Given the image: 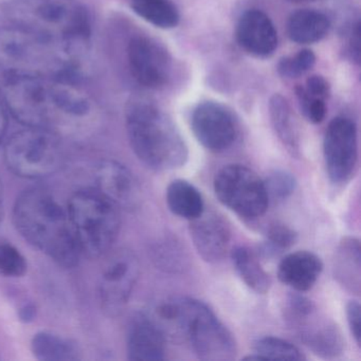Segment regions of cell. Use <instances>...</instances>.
Instances as JSON below:
<instances>
[{
    "label": "cell",
    "instance_id": "obj_10",
    "mask_svg": "<svg viewBox=\"0 0 361 361\" xmlns=\"http://www.w3.org/2000/svg\"><path fill=\"white\" fill-rule=\"evenodd\" d=\"M213 188L219 202L244 219L261 217L269 206L264 180L243 164L221 168L215 174Z\"/></svg>",
    "mask_w": 361,
    "mask_h": 361
},
{
    "label": "cell",
    "instance_id": "obj_12",
    "mask_svg": "<svg viewBox=\"0 0 361 361\" xmlns=\"http://www.w3.org/2000/svg\"><path fill=\"white\" fill-rule=\"evenodd\" d=\"M140 274L138 257L132 251H117L107 262L100 276L99 300L109 316L121 312L128 304Z\"/></svg>",
    "mask_w": 361,
    "mask_h": 361
},
{
    "label": "cell",
    "instance_id": "obj_31",
    "mask_svg": "<svg viewBox=\"0 0 361 361\" xmlns=\"http://www.w3.org/2000/svg\"><path fill=\"white\" fill-rule=\"evenodd\" d=\"M28 264L16 247L8 243H0V274L10 278L25 276Z\"/></svg>",
    "mask_w": 361,
    "mask_h": 361
},
{
    "label": "cell",
    "instance_id": "obj_9",
    "mask_svg": "<svg viewBox=\"0 0 361 361\" xmlns=\"http://www.w3.org/2000/svg\"><path fill=\"white\" fill-rule=\"evenodd\" d=\"M284 318L304 345L317 356L337 358L343 353L344 340L339 327L329 319L320 318L314 302L299 293L287 298Z\"/></svg>",
    "mask_w": 361,
    "mask_h": 361
},
{
    "label": "cell",
    "instance_id": "obj_17",
    "mask_svg": "<svg viewBox=\"0 0 361 361\" xmlns=\"http://www.w3.org/2000/svg\"><path fill=\"white\" fill-rule=\"evenodd\" d=\"M236 35L243 49L259 58L271 56L278 47V32L274 25L259 10H250L243 14Z\"/></svg>",
    "mask_w": 361,
    "mask_h": 361
},
{
    "label": "cell",
    "instance_id": "obj_6",
    "mask_svg": "<svg viewBox=\"0 0 361 361\" xmlns=\"http://www.w3.org/2000/svg\"><path fill=\"white\" fill-rule=\"evenodd\" d=\"M119 210L97 189L71 196L67 213L81 255L97 259L109 252L119 234Z\"/></svg>",
    "mask_w": 361,
    "mask_h": 361
},
{
    "label": "cell",
    "instance_id": "obj_15",
    "mask_svg": "<svg viewBox=\"0 0 361 361\" xmlns=\"http://www.w3.org/2000/svg\"><path fill=\"white\" fill-rule=\"evenodd\" d=\"M97 190L115 206L136 210L141 204V189L132 172L120 162L104 160L96 171Z\"/></svg>",
    "mask_w": 361,
    "mask_h": 361
},
{
    "label": "cell",
    "instance_id": "obj_30",
    "mask_svg": "<svg viewBox=\"0 0 361 361\" xmlns=\"http://www.w3.org/2000/svg\"><path fill=\"white\" fill-rule=\"evenodd\" d=\"M268 200L278 204L288 200L297 189V179L288 171L276 170L264 180Z\"/></svg>",
    "mask_w": 361,
    "mask_h": 361
},
{
    "label": "cell",
    "instance_id": "obj_29",
    "mask_svg": "<svg viewBox=\"0 0 361 361\" xmlns=\"http://www.w3.org/2000/svg\"><path fill=\"white\" fill-rule=\"evenodd\" d=\"M297 238V232L288 226L282 223L272 224L266 232V240L259 252L264 257H276L293 247Z\"/></svg>",
    "mask_w": 361,
    "mask_h": 361
},
{
    "label": "cell",
    "instance_id": "obj_36",
    "mask_svg": "<svg viewBox=\"0 0 361 361\" xmlns=\"http://www.w3.org/2000/svg\"><path fill=\"white\" fill-rule=\"evenodd\" d=\"M350 51L352 58L356 62L360 60V25L357 24L355 26V30L353 31V37L350 41Z\"/></svg>",
    "mask_w": 361,
    "mask_h": 361
},
{
    "label": "cell",
    "instance_id": "obj_8",
    "mask_svg": "<svg viewBox=\"0 0 361 361\" xmlns=\"http://www.w3.org/2000/svg\"><path fill=\"white\" fill-rule=\"evenodd\" d=\"M183 342L204 361L233 360L238 354L235 339L228 327L204 302L185 297Z\"/></svg>",
    "mask_w": 361,
    "mask_h": 361
},
{
    "label": "cell",
    "instance_id": "obj_28",
    "mask_svg": "<svg viewBox=\"0 0 361 361\" xmlns=\"http://www.w3.org/2000/svg\"><path fill=\"white\" fill-rule=\"evenodd\" d=\"M253 354L259 357V360H305V356L301 350L287 340L282 338H259L253 342Z\"/></svg>",
    "mask_w": 361,
    "mask_h": 361
},
{
    "label": "cell",
    "instance_id": "obj_25",
    "mask_svg": "<svg viewBox=\"0 0 361 361\" xmlns=\"http://www.w3.org/2000/svg\"><path fill=\"white\" fill-rule=\"evenodd\" d=\"M31 350L35 358L42 361H75L81 354L77 344L47 331L35 335Z\"/></svg>",
    "mask_w": 361,
    "mask_h": 361
},
{
    "label": "cell",
    "instance_id": "obj_16",
    "mask_svg": "<svg viewBox=\"0 0 361 361\" xmlns=\"http://www.w3.org/2000/svg\"><path fill=\"white\" fill-rule=\"evenodd\" d=\"M190 235L200 257L207 263H219L225 257L231 240L227 221L212 211L204 210L190 221Z\"/></svg>",
    "mask_w": 361,
    "mask_h": 361
},
{
    "label": "cell",
    "instance_id": "obj_5",
    "mask_svg": "<svg viewBox=\"0 0 361 361\" xmlns=\"http://www.w3.org/2000/svg\"><path fill=\"white\" fill-rule=\"evenodd\" d=\"M16 25L84 49L92 35L87 10L71 0H18L12 7Z\"/></svg>",
    "mask_w": 361,
    "mask_h": 361
},
{
    "label": "cell",
    "instance_id": "obj_7",
    "mask_svg": "<svg viewBox=\"0 0 361 361\" xmlns=\"http://www.w3.org/2000/svg\"><path fill=\"white\" fill-rule=\"evenodd\" d=\"M4 157L8 169L16 176L37 179L60 170L64 152L54 130L26 126L6 142Z\"/></svg>",
    "mask_w": 361,
    "mask_h": 361
},
{
    "label": "cell",
    "instance_id": "obj_20",
    "mask_svg": "<svg viewBox=\"0 0 361 361\" xmlns=\"http://www.w3.org/2000/svg\"><path fill=\"white\" fill-rule=\"evenodd\" d=\"M360 242L356 238H344L334 259V276L350 293L359 295L361 286Z\"/></svg>",
    "mask_w": 361,
    "mask_h": 361
},
{
    "label": "cell",
    "instance_id": "obj_3",
    "mask_svg": "<svg viewBox=\"0 0 361 361\" xmlns=\"http://www.w3.org/2000/svg\"><path fill=\"white\" fill-rule=\"evenodd\" d=\"M83 50L18 25L0 27V66L7 73L73 82Z\"/></svg>",
    "mask_w": 361,
    "mask_h": 361
},
{
    "label": "cell",
    "instance_id": "obj_35",
    "mask_svg": "<svg viewBox=\"0 0 361 361\" xmlns=\"http://www.w3.org/2000/svg\"><path fill=\"white\" fill-rule=\"evenodd\" d=\"M304 90L314 98L326 100L329 96V85L326 80L321 75H312L306 81Z\"/></svg>",
    "mask_w": 361,
    "mask_h": 361
},
{
    "label": "cell",
    "instance_id": "obj_40",
    "mask_svg": "<svg viewBox=\"0 0 361 361\" xmlns=\"http://www.w3.org/2000/svg\"><path fill=\"white\" fill-rule=\"evenodd\" d=\"M291 3L295 4H303V3H312V1H316V0H289Z\"/></svg>",
    "mask_w": 361,
    "mask_h": 361
},
{
    "label": "cell",
    "instance_id": "obj_38",
    "mask_svg": "<svg viewBox=\"0 0 361 361\" xmlns=\"http://www.w3.org/2000/svg\"><path fill=\"white\" fill-rule=\"evenodd\" d=\"M18 316H20L23 322H31V321L35 320V316H37V308L32 304H26L20 308Z\"/></svg>",
    "mask_w": 361,
    "mask_h": 361
},
{
    "label": "cell",
    "instance_id": "obj_4",
    "mask_svg": "<svg viewBox=\"0 0 361 361\" xmlns=\"http://www.w3.org/2000/svg\"><path fill=\"white\" fill-rule=\"evenodd\" d=\"M126 126L136 157L154 171L176 170L189 157L187 145L172 120L145 97H133L126 109Z\"/></svg>",
    "mask_w": 361,
    "mask_h": 361
},
{
    "label": "cell",
    "instance_id": "obj_14",
    "mask_svg": "<svg viewBox=\"0 0 361 361\" xmlns=\"http://www.w3.org/2000/svg\"><path fill=\"white\" fill-rule=\"evenodd\" d=\"M128 64L136 81L145 87L157 90L170 78L171 59L157 42L145 37H135L128 47Z\"/></svg>",
    "mask_w": 361,
    "mask_h": 361
},
{
    "label": "cell",
    "instance_id": "obj_24",
    "mask_svg": "<svg viewBox=\"0 0 361 361\" xmlns=\"http://www.w3.org/2000/svg\"><path fill=\"white\" fill-rule=\"evenodd\" d=\"M234 268L245 284L259 295H265L271 287L272 281L255 251L248 247L238 246L231 252Z\"/></svg>",
    "mask_w": 361,
    "mask_h": 361
},
{
    "label": "cell",
    "instance_id": "obj_26",
    "mask_svg": "<svg viewBox=\"0 0 361 361\" xmlns=\"http://www.w3.org/2000/svg\"><path fill=\"white\" fill-rule=\"evenodd\" d=\"M133 11L157 28L172 29L178 25L179 13L170 0H130Z\"/></svg>",
    "mask_w": 361,
    "mask_h": 361
},
{
    "label": "cell",
    "instance_id": "obj_1",
    "mask_svg": "<svg viewBox=\"0 0 361 361\" xmlns=\"http://www.w3.org/2000/svg\"><path fill=\"white\" fill-rule=\"evenodd\" d=\"M8 111L29 128L52 130L90 117L92 102L73 82L6 73L0 87Z\"/></svg>",
    "mask_w": 361,
    "mask_h": 361
},
{
    "label": "cell",
    "instance_id": "obj_13",
    "mask_svg": "<svg viewBox=\"0 0 361 361\" xmlns=\"http://www.w3.org/2000/svg\"><path fill=\"white\" fill-rule=\"evenodd\" d=\"M191 128L198 142L214 153L227 151L238 138V128L233 115L216 102H202L194 109Z\"/></svg>",
    "mask_w": 361,
    "mask_h": 361
},
{
    "label": "cell",
    "instance_id": "obj_19",
    "mask_svg": "<svg viewBox=\"0 0 361 361\" xmlns=\"http://www.w3.org/2000/svg\"><path fill=\"white\" fill-rule=\"evenodd\" d=\"M322 270L323 263L318 255L310 251H295L281 259L278 278L293 290L304 293L314 287Z\"/></svg>",
    "mask_w": 361,
    "mask_h": 361
},
{
    "label": "cell",
    "instance_id": "obj_34",
    "mask_svg": "<svg viewBox=\"0 0 361 361\" xmlns=\"http://www.w3.org/2000/svg\"><path fill=\"white\" fill-rule=\"evenodd\" d=\"M360 304L357 301H350L346 305V318L350 333L356 343L360 346L361 339V314Z\"/></svg>",
    "mask_w": 361,
    "mask_h": 361
},
{
    "label": "cell",
    "instance_id": "obj_2",
    "mask_svg": "<svg viewBox=\"0 0 361 361\" xmlns=\"http://www.w3.org/2000/svg\"><path fill=\"white\" fill-rule=\"evenodd\" d=\"M13 221L20 235L56 264L73 268L81 251L68 213L47 190L33 188L20 194Z\"/></svg>",
    "mask_w": 361,
    "mask_h": 361
},
{
    "label": "cell",
    "instance_id": "obj_11",
    "mask_svg": "<svg viewBox=\"0 0 361 361\" xmlns=\"http://www.w3.org/2000/svg\"><path fill=\"white\" fill-rule=\"evenodd\" d=\"M327 176L334 185H345L358 164L357 128L348 118L337 117L329 123L323 142Z\"/></svg>",
    "mask_w": 361,
    "mask_h": 361
},
{
    "label": "cell",
    "instance_id": "obj_32",
    "mask_svg": "<svg viewBox=\"0 0 361 361\" xmlns=\"http://www.w3.org/2000/svg\"><path fill=\"white\" fill-rule=\"evenodd\" d=\"M316 64V56L312 50L304 49L295 56L284 58L278 65L279 73L288 79L301 77L310 71Z\"/></svg>",
    "mask_w": 361,
    "mask_h": 361
},
{
    "label": "cell",
    "instance_id": "obj_33",
    "mask_svg": "<svg viewBox=\"0 0 361 361\" xmlns=\"http://www.w3.org/2000/svg\"><path fill=\"white\" fill-rule=\"evenodd\" d=\"M295 94H297L302 113L305 116L306 119L312 123H321L326 116L327 109L325 100L310 96L303 86L297 87Z\"/></svg>",
    "mask_w": 361,
    "mask_h": 361
},
{
    "label": "cell",
    "instance_id": "obj_23",
    "mask_svg": "<svg viewBox=\"0 0 361 361\" xmlns=\"http://www.w3.org/2000/svg\"><path fill=\"white\" fill-rule=\"evenodd\" d=\"M166 204L173 214L192 221L204 211V202L200 190L189 181L176 179L169 185Z\"/></svg>",
    "mask_w": 361,
    "mask_h": 361
},
{
    "label": "cell",
    "instance_id": "obj_39",
    "mask_svg": "<svg viewBox=\"0 0 361 361\" xmlns=\"http://www.w3.org/2000/svg\"><path fill=\"white\" fill-rule=\"evenodd\" d=\"M5 217V206H4V191L1 180H0V225L3 223Z\"/></svg>",
    "mask_w": 361,
    "mask_h": 361
},
{
    "label": "cell",
    "instance_id": "obj_27",
    "mask_svg": "<svg viewBox=\"0 0 361 361\" xmlns=\"http://www.w3.org/2000/svg\"><path fill=\"white\" fill-rule=\"evenodd\" d=\"M154 263L166 272H183L189 266V257L180 242L173 238H162L152 250Z\"/></svg>",
    "mask_w": 361,
    "mask_h": 361
},
{
    "label": "cell",
    "instance_id": "obj_18",
    "mask_svg": "<svg viewBox=\"0 0 361 361\" xmlns=\"http://www.w3.org/2000/svg\"><path fill=\"white\" fill-rule=\"evenodd\" d=\"M166 342L162 334L145 312L133 319L128 334V357L134 361L166 359Z\"/></svg>",
    "mask_w": 361,
    "mask_h": 361
},
{
    "label": "cell",
    "instance_id": "obj_21",
    "mask_svg": "<svg viewBox=\"0 0 361 361\" xmlns=\"http://www.w3.org/2000/svg\"><path fill=\"white\" fill-rule=\"evenodd\" d=\"M269 115L272 128L287 152L293 157L301 155L299 130L286 99L274 94L269 102Z\"/></svg>",
    "mask_w": 361,
    "mask_h": 361
},
{
    "label": "cell",
    "instance_id": "obj_22",
    "mask_svg": "<svg viewBox=\"0 0 361 361\" xmlns=\"http://www.w3.org/2000/svg\"><path fill=\"white\" fill-rule=\"evenodd\" d=\"M331 29L329 18L314 10H300L289 18L287 35L298 44H314L324 39Z\"/></svg>",
    "mask_w": 361,
    "mask_h": 361
},
{
    "label": "cell",
    "instance_id": "obj_37",
    "mask_svg": "<svg viewBox=\"0 0 361 361\" xmlns=\"http://www.w3.org/2000/svg\"><path fill=\"white\" fill-rule=\"evenodd\" d=\"M8 126V109L6 106L5 100H4L3 94L0 90V145L5 138L6 132Z\"/></svg>",
    "mask_w": 361,
    "mask_h": 361
}]
</instances>
